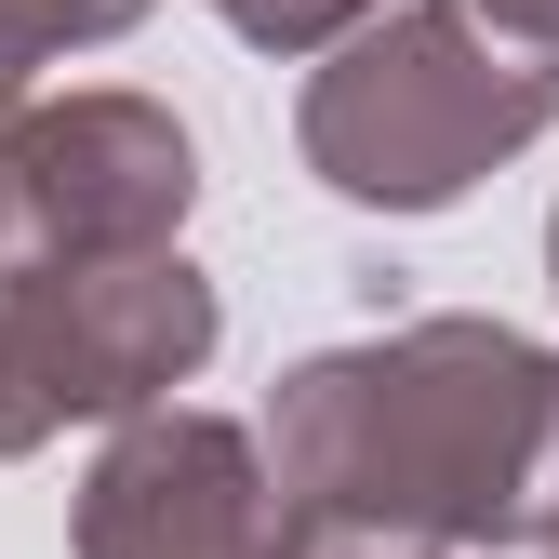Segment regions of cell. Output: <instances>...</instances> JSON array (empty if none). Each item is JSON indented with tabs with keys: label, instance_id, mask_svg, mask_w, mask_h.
<instances>
[{
	"label": "cell",
	"instance_id": "6da1fadb",
	"mask_svg": "<svg viewBox=\"0 0 559 559\" xmlns=\"http://www.w3.org/2000/svg\"><path fill=\"white\" fill-rule=\"evenodd\" d=\"M266 479L294 559H466L559 546V346L520 320H386L280 373Z\"/></svg>",
	"mask_w": 559,
	"mask_h": 559
},
{
	"label": "cell",
	"instance_id": "7a4b0ae2",
	"mask_svg": "<svg viewBox=\"0 0 559 559\" xmlns=\"http://www.w3.org/2000/svg\"><path fill=\"white\" fill-rule=\"evenodd\" d=\"M546 120H559V53L479 27L466 0H400L346 53L307 67L294 147L360 214H440L479 174H507Z\"/></svg>",
	"mask_w": 559,
	"mask_h": 559
},
{
	"label": "cell",
	"instance_id": "3957f363",
	"mask_svg": "<svg viewBox=\"0 0 559 559\" xmlns=\"http://www.w3.org/2000/svg\"><path fill=\"white\" fill-rule=\"evenodd\" d=\"M214 280L187 253L133 266H0V466L67 440V427H133L174 413V386L214 360Z\"/></svg>",
	"mask_w": 559,
	"mask_h": 559
},
{
	"label": "cell",
	"instance_id": "277c9868",
	"mask_svg": "<svg viewBox=\"0 0 559 559\" xmlns=\"http://www.w3.org/2000/svg\"><path fill=\"white\" fill-rule=\"evenodd\" d=\"M67 546L81 559H294V507H280L253 427L174 400V413L107 427Z\"/></svg>",
	"mask_w": 559,
	"mask_h": 559
},
{
	"label": "cell",
	"instance_id": "5b68a950",
	"mask_svg": "<svg viewBox=\"0 0 559 559\" xmlns=\"http://www.w3.org/2000/svg\"><path fill=\"white\" fill-rule=\"evenodd\" d=\"M200 147L160 94H67L27 107V253L40 266H133L187 253Z\"/></svg>",
	"mask_w": 559,
	"mask_h": 559
},
{
	"label": "cell",
	"instance_id": "8992f818",
	"mask_svg": "<svg viewBox=\"0 0 559 559\" xmlns=\"http://www.w3.org/2000/svg\"><path fill=\"white\" fill-rule=\"evenodd\" d=\"M133 27H147V0H0V81L94 53V40H133Z\"/></svg>",
	"mask_w": 559,
	"mask_h": 559
},
{
	"label": "cell",
	"instance_id": "52a82bcc",
	"mask_svg": "<svg viewBox=\"0 0 559 559\" xmlns=\"http://www.w3.org/2000/svg\"><path fill=\"white\" fill-rule=\"evenodd\" d=\"M227 40H253V53H346L373 14H400V0H200Z\"/></svg>",
	"mask_w": 559,
	"mask_h": 559
},
{
	"label": "cell",
	"instance_id": "ba28073f",
	"mask_svg": "<svg viewBox=\"0 0 559 559\" xmlns=\"http://www.w3.org/2000/svg\"><path fill=\"white\" fill-rule=\"evenodd\" d=\"M0 266H27V81H0Z\"/></svg>",
	"mask_w": 559,
	"mask_h": 559
},
{
	"label": "cell",
	"instance_id": "9c48e42d",
	"mask_svg": "<svg viewBox=\"0 0 559 559\" xmlns=\"http://www.w3.org/2000/svg\"><path fill=\"white\" fill-rule=\"evenodd\" d=\"M479 27H507V40H533V53H559V0H466Z\"/></svg>",
	"mask_w": 559,
	"mask_h": 559
},
{
	"label": "cell",
	"instance_id": "30bf717a",
	"mask_svg": "<svg viewBox=\"0 0 559 559\" xmlns=\"http://www.w3.org/2000/svg\"><path fill=\"white\" fill-rule=\"evenodd\" d=\"M546 280H559V214H546Z\"/></svg>",
	"mask_w": 559,
	"mask_h": 559
},
{
	"label": "cell",
	"instance_id": "8fae6325",
	"mask_svg": "<svg viewBox=\"0 0 559 559\" xmlns=\"http://www.w3.org/2000/svg\"><path fill=\"white\" fill-rule=\"evenodd\" d=\"M546 559H559V546H546Z\"/></svg>",
	"mask_w": 559,
	"mask_h": 559
}]
</instances>
